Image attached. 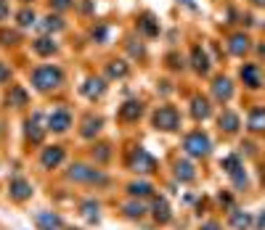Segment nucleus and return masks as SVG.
<instances>
[{
	"mask_svg": "<svg viewBox=\"0 0 265 230\" xmlns=\"http://www.w3.org/2000/svg\"><path fill=\"white\" fill-rule=\"evenodd\" d=\"M80 214L88 217L90 222H98V204L96 201H83L80 204Z\"/></svg>",
	"mask_w": 265,
	"mask_h": 230,
	"instance_id": "nucleus-32",
	"label": "nucleus"
},
{
	"mask_svg": "<svg viewBox=\"0 0 265 230\" xmlns=\"http://www.w3.org/2000/svg\"><path fill=\"white\" fill-rule=\"evenodd\" d=\"M29 82L37 93H53L64 85V72L53 64H43V66H35L32 74H29Z\"/></svg>",
	"mask_w": 265,
	"mask_h": 230,
	"instance_id": "nucleus-2",
	"label": "nucleus"
},
{
	"mask_svg": "<svg viewBox=\"0 0 265 230\" xmlns=\"http://www.w3.org/2000/svg\"><path fill=\"white\" fill-rule=\"evenodd\" d=\"M191 69H194L196 74H207V72H210V56L201 51V45L191 48Z\"/></svg>",
	"mask_w": 265,
	"mask_h": 230,
	"instance_id": "nucleus-22",
	"label": "nucleus"
},
{
	"mask_svg": "<svg viewBox=\"0 0 265 230\" xmlns=\"http://www.w3.org/2000/svg\"><path fill=\"white\" fill-rule=\"evenodd\" d=\"M149 214L154 217V222H157V225H167L170 220H173V209H170L165 196H154V204L149 206Z\"/></svg>",
	"mask_w": 265,
	"mask_h": 230,
	"instance_id": "nucleus-12",
	"label": "nucleus"
},
{
	"mask_svg": "<svg viewBox=\"0 0 265 230\" xmlns=\"http://www.w3.org/2000/svg\"><path fill=\"white\" fill-rule=\"evenodd\" d=\"M24 3H29V0H24Z\"/></svg>",
	"mask_w": 265,
	"mask_h": 230,
	"instance_id": "nucleus-45",
	"label": "nucleus"
},
{
	"mask_svg": "<svg viewBox=\"0 0 265 230\" xmlns=\"http://www.w3.org/2000/svg\"><path fill=\"white\" fill-rule=\"evenodd\" d=\"M151 127L154 130H159V132H175L180 130V114L175 106H159L157 111L151 114Z\"/></svg>",
	"mask_w": 265,
	"mask_h": 230,
	"instance_id": "nucleus-5",
	"label": "nucleus"
},
{
	"mask_svg": "<svg viewBox=\"0 0 265 230\" xmlns=\"http://www.w3.org/2000/svg\"><path fill=\"white\" fill-rule=\"evenodd\" d=\"M32 196H35V188H32V182H29L27 177L13 175L8 180V198L13 204H27V201H32Z\"/></svg>",
	"mask_w": 265,
	"mask_h": 230,
	"instance_id": "nucleus-6",
	"label": "nucleus"
},
{
	"mask_svg": "<svg viewBox=\"0 0 265 230\" xmlns=\"http://www.w3.org/2000/svg\"><path fill=\"white\" fill-rule=\"evenodd\" d=\"M241 167H244V164H241V159H239V156H226V159H223V170H226V175H228V177H231L233 172H239Z\"/></svg>",
	"mask_w": 265,
	"mask_h": 230,
	"instance_id": "nucleus-33",
	"label": "nucleus"
},
{
	"mask_svg": "<svg viewBox=\"0 0 265 230\" xmlns=\"http://www.w3.org/2000/svg\"><path fill=\"white\" fill-rule=\"evenodd\" d=\"M101 127H104V119L96 117V114H88L80 122V137H83V141H93V137L101 132Z\"/></svg>",
	"mask_w": 265,
	"mask_h": 230,
	"instance_id": "nucleus-13",
	"label": "nucleus"
},
{
	"mask_svg": "<svg viewBox=\"0 0 265 230\" xmlns=\"http://www.w3.org/2000/svg\"><path fill=\"white\" fill-rule=\"evenodd\" d=\"M183 151L189 153L191 159H207L210 156V151H212V141H210V135L207 132H201V130H194L183 137Z\"/></svg>",
	"mask_w": 265,
	"mask_h": 230,
	"instance_id": "nucleus-3",
	"label": "nucleus"
},
{
	"mask_svg": "<svg viewBox=\"0 0 265 230\" xmlns=\"http://www.w3.org/2000/svg\"><path fill=\"white\" fill-rule=\"evenodd\" d=\"M32 51H35V56H40V58H48V56H56V51H58V45H56V40L53 37H37L35 42H32Z\"/></svg>",
	"mask_w": 265,
	"mask_h": 230,
	"instance_id": "nucleus-20",
	"label": "nucleus"
},
{
	"mask_svg": "<svg viewBox=\"0 0 265 230\" xmlns=\"http://www.w3.org/2000/svg\"><path fill=\"white\" fill-rule=\"evenodd\" d=\"M119 122H125V125H133V122H138L144 117V103L138 101V98H130V101H125L119 106V111H117Z\"/></svg>",
	"mask_w": 265,
	"mask_h": 230,
	"instance_id": "nucleus-10",
	"label": "nucleus"
},
{
	"mask_svg": "<svg viewBox=\"0 0 265 230\" xmlns=\"http://www.w3.org/2000/svg\"><path fill=\"white\" fill-rule=\"evenodd\" d=\"M167 61H170V69H183V58H178L175 53L167 56Z\"/></svg>",
	"mask_w": 265,
	"mask_h": 230,
	"instance_id": "nucleus-38",
	"label": "nucleus"
},
{
	"mask_svg": "<svg viewBox=\"0 0 265 230\" xmlns=\"http://www.w3.org/2000/svg\"><path fill=\"white\" fill-rule=\"evenodd\" d=\"M125 191H128L130 198H149V196H154L157 188H154V182H149V180H133L125 186Z\"/></svg>",
	"mask_w": 265,
	"mask_h": 230,
	"instance_id": "nucleus-14",
	"label": "nucleus"
},
{
	"mask_svg": "<svg viewBox=\"0 0 265 230\" xmlns=\"http://www.w3.org/2000/svg\"><path fill=\"white\" fill-rule=\"evenodd\" d=\"M43 29L45 32H61V29H64V21H61V16H56V13H51V16H45L43 19Z\"/></svg>",
	"mask_w": 265,
	"mask_h": 230,
	"instance_id": "nucleus-31",
	"label": "nucleus"
},
{
	"mask_svg": "<svg viewBox=\"0 0 265 230\" xmlns=\"http://www.w3.org/2000/svg\"><path fill=\"white\" fill-rule=\"evenodd\" d=\"M0 141H3V130H0Z\"/></svg>",
	"mask_w": 265,
	"mask_h": 230,
	"instance_id": "nucleus-44",
	"label": "nucleus"
},
{
	"mask_svg": "<svg viewBox=\"0 0 265 230\" xmlns=\"http://www.w3.org/2000/svg\"><path fill=\"white\" fill-rule=\"evenodd\" d=\"M8 80H11V69H8V64H3V61H0V85L8 82Z\"/></svg>",
	"mask_w": 265,
	"mask_h": 230,
	"instance_id": "nucleus-37",
	"label": "nucleus"
},
{
	"mask_svg": "<svg viewBox=\"0 0 265 230\" xmlns=\"http://www.w3.org/2000/svg\"><path fill=\"white\" fill-rule=\"evenodd\" d=\"M104 93H106V82L98 80V77H88L85 85H83V96H85L88 101H96V98H101Z\"/></svg>",
	"mask_w": 265,
	"mask_h": 230,
	"instance_id": "nucleus-18",
	"label": "nucleus"
},
{
	"mask_svg": "<svg viewBox=\"0 0 265 230\" xmlns=\"http://www.w3.org/2000/svg\"><path fill=\"white\" fill-rule=\"evenodd\" d=\"M16 24H19L22 29H29V27H35V24H37V16H35V11H29V8H22V11L16 13Z\"/></svg>",
	"mask_w": 265,
	"mask_h": 230,
	"instance_id": "nucleus-29",
	"label": "nucleus"
},
{
	"mask_svg": "<svg viewBox=\"0 0 265 230\" xmlns=\"http://www.w3.org/2000/svg\"><path fill=\"white\" fill-rule=\"evenodd\" d=\"M212 96L220 101V103L231 101V96H233V85H231L228 77H217V80L212 82Z\"/></svg>",
	"mask_w": 265,
	"mask_h": 230,
	"instance_id": "nucleus-21",
	"label": "nucleus"
},
{
	"mask_svg": "<svg viewBox=\"0 0 265 230\" xmlns=\"http://www.w3.org/2000/svg\"><path fill=\"white\" fill-rule=\"evenodd\" d=\"M217 125H220V130L223 132H236L239 127H241V119H239V114L236 111H231V109H226L220 117H217Z\"/></svg>",
	"mask_w": 265,
	"mask_h": 230,
	"instance_id": "nucleus-23",
	"label": "nucleus"
},
{
	"mask_svg": "<svg viewBox=\"0 0 265 230\" xmlns=\"http://www.w3.org/2000/svg\"><path fill=\"white\" fill-rule=\"evenodd\" d=\"M29 103V93L22 87V85H11V90L6 93V106H11V109H22V106Z\"/></svg>",
	"mask_w": 265,
	"mask_h": 230,
	"instance_id": "nucleus-16",
	"label": "nucleus"
},
{
	"mask_svg": "<svg viewBox=\"0 0 265 230\" xmlns=\"http://www.w3.org/2000/svg\"><path fill=\"white\" fill-rule=\"evenodd\" d=\"M252 3H255V6H265V0H252Z\"/></svg>",
	"mask_w": 265,
	"mask_h": 230,
	"instance_id": "nucleus-42",
	"label": "nucleus"
},
{
	"mask_svg": "<svg viewBox=\"0 0 265 230\" xmlns=\"http://www.w3.org/2000/svg\"><path fill=\"white\" fill-rule=\"evenodd\" d=\"M104 37H106V27H98V29H93V40L104 42Z\"/></svg>",
	"mask_w": 265,
	"mask_h": 230,
	"instance_id": "nucleus-40",
	"label": "nucleus"
},
{
	"mask_svg": "<svg viewBox=\"0 0 265 230\" xmlns=\"http://www.w3.org/2000/svg\"><path fill=\"white\" fill-rule=\"evenodd\" d=\"M239 74H241V82H244L247 87L257 90V87L262 85V72H260V66H257V64H244Z\"/></svg>",
	"mask_w": 265,
	"mask_h": 230,
	"instance_id": "nucleus-15",
	"label": "nucleus"
},
{
	"mask_svg": "<svg viewBox=\"0 0 265 230\" xmlns=\"http://www.w3.org/2000/svg\"><path fill=\"white\" fill-rule=\"evenodd\" d=\"M128 72H130V66L125 64V61H109V66H106V74L112 77H117V80H122V77H128Z\"/></svg>",
	"mask_w": 265,
	"mask_h": 230,
	"instance_id": "nucleus-27",
	"label": "nucleus"
},
{
	"mask_svg": "<svg viewBox=\"0 0 265 230\" xmlns=\"http://www.w3.org/2000/svg\"><path fill=\"white\" fill-rule=\"evenodd\" d=\"M231 182H233V188H236V191H244V188H247V172H244V167H241L239 172L231 175Z\"/></svg>",
	"mask_w": 265,
	"mask_h": 230,
	"instance_id": "nucleus-34",
	"label": "nucleus"
},
{
	"mask_svg": "<svg viewBox=\"0 0 265 230\" xmlns=\"http://www.w3.org/2000/svg\"><path fill=\"white\" fill-rule=\"evenodd\" d=\"M64 177H67V182L80 186V188H104L109 182L106 172L101 170L98 164H85V162L69 164V170L64 172Z\"/></svg>",
	"mask_w": 265,
	"mask_h": 230,
	"instance_id": "nucleus-1",
	"label": "nucleus"
},
{
	"mask_svg": "<svg viewBox=\"0 0 265 230\" xmlns=\"http://www.w3.org/2000/svg\"><path fill=\"white\" fill-rule=\"evenodd\" d=\"M260 53H262V56H265V45H260Z\"/></svg>",
	"mask_w": 265,
	"mask_h": 230,
	"instance_id": "nucleus-43",
	"label": "nucleus"
},
{
	"mask_svg": "<svg viewBox=\"0 0 265 230\" xmlns=\"http://www.w3.org/2000/svg\"><path fill=\"white\" fill-rule=\"evenodd\" d=\"M69 127H72V111L69 109H53L48 114V132L64 135Z\"/></svg>",
	"mask_w": 265,
	"mask_h": 230,
	"instance_id": "nucleus-8",
	"label": "nucleus"
},
{
	"mask_svg": "<svg viewBox=\"0 0 265 230\" xmlns=\"http://www.w3.org/2000/svg\"><path fill=\"white\" fill-rule=\"evenodd\" d=\"M231 225L236 227V230H247L249 225H252V217H249L247 212H239V209H233V212H231Z\"/></svg>",
	"mask_w": 265,
	"mask_h": 230,
	"instance_id": "nucleus-28",
	"label": "nucleus"
},
{
	"mask_svg": "<svg viewBox=\"0 0 265 230\" xmlns=\"http://www.w3.org/2000/svg\"><path fill=\"white\" fill-rule=\"evenodd\" d=\"M119 209H122V217L125 220H133V222L144 220L146 214H149V206L144 204V198H130V196H128V201H125Z\"/></svg>",
	"mask_w": 265,
	"mask_h": 230,
	"instance_id": "nucleus-11",
	"label": "nucleus"
},
{
	"mask_svg": "<svg viewBox=\"0 0 265 230\" xmlns=\"http://www.w3.org/2000/svg\"><path fill=\"white\" fill-rule=\"evenodd\" d=\"M173 175L178 182H194L196 180V170H194V164L191 162H186V159H178L175 167H173Z\"/></svg>",
	"mask_w": 265,
	"mask_h": 230,
	"instance_id": "nucleus-19",
	"label": "nucleus"
},
{
	"mask_svg": "<svg viewBox=\"0 0 265 230\" xmlns=\"http://www.w3.org/2000/svg\"><path fill=\"white\" fill-rule=\"evenodd\" d=\"M247 130H249V132H257V135L265 132V106H255V109L249 111V117H247Z\"/></svg>",
	"mask_w": 265,
	"mask_h": 230,
	"instance_id": "nucleus-17",
	"label": "nucleus"
},
{
	"mask_svg": "<svg viewBox=\"0 0 265 230\" xmlns=\"http://www.w3.org/2000/svg\"><path fill=\"white\" fill-rule=\"evenodd\" d=\"M199 230H223V227H220V222H217V220H207Z\"/></svg>",
	"mask_w": 265,
	"mask_h": 230,
	"instance_id": "nucleus-39",
	"label": "nucleus"
},
{
	"mask_svg": "<svg viewBox=\"0 0 265 230\" xmlns=\"http://www.w3.org/2000/svg\"><path fill=\"white\" fill-rule=\"evenodd\" d=\"M40 170L43 172H53V170H58L61 164L67 162V151H64V146H45L43 151H40Z\"/></svg>",
	"mask_w": 265,
	"mask_h": 230,
	"instance_id": "nucleus-7",
	"label": "nucleus"
},
{
	"mask_svg": "<svg viewBox=\"0 0 265 230\" xmlns=\"http://www.w3.org/2000/svg\"><path fill=\"white\" fill-rule=\"evenodd\" d=\"M19 42V32H11V29H0V45H16Z\"/></svg>",
	"mask_w": 265,
	"mask_h": 230,
	"instance_id": "nucleus-35",
	"label": "nucleus"
},
{
	"mask_svg": "<svg viewBox=\"0 0 265 230\" xmlns=\"http://www.w3.org/2000/svg\"><path fill=\"white\" fill-rule=\"evenodd\" d=\"M8 16V3H6V0H0V21H3Z\"/></svg>",
	"mask_w": 265,
	"mask_h": 230,
	"instance_id": "nucleus-41",
	"label": "nucleus"
},
{
	"mask_svg": "<svg viewBox=\"0 0 265 230\" xmlns=\"http://www.w3.org/2000/svg\"><path fill=\"white\" fill-rule=\"evenodd\" d=\"M138 29H141L146 37H157L159 35V24H157V19H154L151 13H144L141 21H138Z\"/></svg>",
	"mask_w": 265,
	"mask_h": 230,
	"instance_id": "nucleus-26",
	"label": "nucleus"
},
{
	"mask_svg": "<svg viewBox=\"0 0 265 230\" xmlns=\"http://www.w3.org/2000/svg\"><path fill=\"white\" fill-rule=\"evenodd\" d=\"M45 130H48V127L40 125V117H29L24 122V141H27V146H43Z\"/></svg>",
	"mask_w": 265,
	"mask_h": 230,
	"instance_id": "nucleus-9",
	"label": "nucleus"
},
{
	"mask_svg": "<svg viewBox=\"0 0 265 230\" xmlns=\"http://www.w3.org/2000/svg\"><path fill=\"white\" fill-rule=\"evenodd\" d=\"M72 6H74V0H51V8H53V11H58V13L69 11Z\"/></svg>",
	"mask_w": 265,
	"mask_h": 230,
	"instance_id": "nucleus-36",
	"label": "nucleus"
},
{
	"mask_svg": "<svg viewBox=\"0 0 265 230\" xmlns=\"http://www.w3.org/2000/svg\"><path fill=\"white\" fill-rule=\"evenodd\" d=\"M210 114H212L210 101H207V98H201V96H194V98H191V117L199 122V119H207Z\"/></svg>",
	"mask_w": 265,
	"mask_h": 230,
	"instance_id": "nucleus-25",
	"label": "nucleus"
},
{
	"mask_svg": "<svg viewBox=\"0 0 265 230\" xmlns=\"http://www.w3.org/2000/svg\"><path fill=\"white\" fill-rule=\"evenodd\" d=\"M252 45H249V37L244 35V32H236V35H231V40H228V51L233 53V56H244Z\"/></svg>",
	"mask_w": 265,
	"mask_h": 230,
	"instance_id": "nucleus-24",
	"label": "nucleus"
},
{
	"mask_svg": "<svg viewBox=\"0 0 265 230\" xmlns=\"http://www.w3.org/2000/svg\"><path fill=\"white\" fill-rule=\"evenodd\" d=\"M112 146H93V162H96L98 167H104L109 159H112V151H109Z\"/></svg>",
	"mask_w": 265,
	"mask_h": 230,
	"instance_id": "nucleus-30",
	"label": "nucleus"
},
{
	"mask_svg": "<svg viewBox=\"0 0 265 230\" xmlns=\"http://www.w3.org/2000/svg\"><path fill=\"white\" fill-rule=\"evenodd\" d=\"M128 170L138 172V175H151V172H157V159L151 156V153L144 148V146H133L130 153H128Z\"/></svg>",
	"mask_w": 265,
	"mask_h": 230,
	"instance_id": "nucleus-4",
	"label": "nucleus"
}]
</instances>
